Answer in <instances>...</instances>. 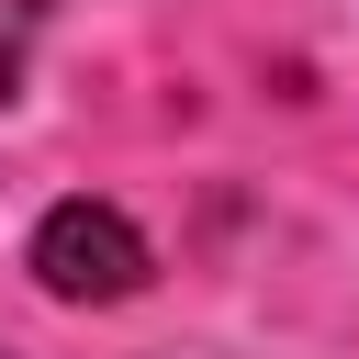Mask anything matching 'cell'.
Returning <instances> with one entry per match:
<instances>
[{"mask_svg":"<svg viewBox=\"0 0 359 359\" xmlns=\"http://www.w3.org/2000/svg\"><path fill=\"white\" fill-rule=\"evenodd\" d=\"M146 269H157V258H146V236H135L112 202H56V213L34 224V280H45L56 303H123Z\"/></svg>","mask_w":359,"mask_h":359,"instance_id":"obj_1","label":"cell"}]
</instances>
